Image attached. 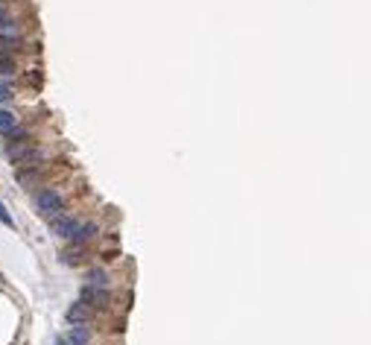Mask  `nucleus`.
Returning a JSON list of instances; mask_svg holds the SVG:
<instances>
[{"mask_svg":"<svg viewBox=\"0 0 371 345\" xmlns=\"http://www.w3.org/2000/svg\"><path fill=\"white\" fill-rule=\"evenodd\" d=\"M35 208H38L41 214L53 217V214H59V211H62V196H59L53 188L38 190V193H35Z\"/></svg>","mask_w":371,"mask_h":345,"instance_id":"obj_1","label":"nucleus"},{"mask_svg":"<svg viewBox=\"0 0 371 345\" xmlns=\"http://www.w3.org/2000/svg\"><path fill=\"white\" fill-rule=\"evenodd\" d=\"M93 234H96V222H79V225L73 228V234H70V240H73L76 246H82L85 240H91Z\"/></svg>","mask_w":371,"mask_h":345,"instance_id":"obj_2","label":"nucleus"},{"mask_svg":"<svg viewBox=\"0 0 371 345\" xmlns=\"http://www.w3.org/2000/svg\"><path fill=\"white\" fill-rule=\"evenodd\" d=\"M82 298H85V301H93L96 307H105V304H108V293H105V287H91V284H88V287L82 290Z\"/></svg>","mask_w":371,"mask_h":345,"instance_id":"obj_3","label":"nucleus"},{"mask_svg":"<svg viewBox=\"0 0 371 345\" xmlns=\"http://www.w3.org/2000/svg\"><path fill=\"white\" fill-rule=\"evenodd\" d=\"M88 340H91V331L85 328V322H82V325H73L70 334H67V343L70 345H88Z\"/></svg>","mask_w":371,"mask_h":345,"instance_id":"obj_4","label":"nucleus"},{"mask_svg":"<svg viewBox=\"0 0 371 345\" xmlns=\"http://www.w3.org/2000/svg\"><path fill=\"white\" fill-rule=\"evenodd\" d=\"M76 225H79V222L70 220V217H59V220H53V231H56L59 237H67V240H70V234H73Z\"/></svg>","mask_w":371,"mask_h":345,"instance_id":"obj_5","label":"nucleus"},{"mask_svg":"<svg viewBox=\"0 0 371 345\" xmlns=\"http://www.w3.org/2000/svg\"><path fill=\"white\" fill-rule=\"evenodd\" d=\"M18 129V117L12 114V111H6V108H0V132H6V135H12Z\"/></svg>","mask_w":371,"mask_h":345,"instance_id":"obj_6","label":"nucleus"},{"mask_svg":"<svg viewBox=\"0 0 371 345\" xmlns=\"http://www.w3.org/2000/svg\"><path fill=\"white\" fill-rule=\"evenodd\" d=\"M85 278H88L91 287H108V272H105V269H88Z\"/></svg>","mask_w":371,"mask_h":345,"instance_id":"obj_7","label":"nucleus"},{"mask_svg":"<svg viewBox=\"0 0 371 345\" xmlns=\"http://www.w3.org/2000/svg\"><path fill=\"white\" fill-rule=\"evenodd\" d=\"M67 319H70L73 325H82V322L88 319V307H85V304H73V307L67 310Z\"/></svg>","mask_w":371,"mask_h":345,"instance_id":"obj_8","label":"nucleus"},{"mask_svg":"<svg viewBox=\"0 0 371 345\" xmlns=\"http://www.w3.org/2000/svg\"><path fill=\"white\" fill-rule=\"evenodd\" d=\"M0 222H3V225H9V228L15 225V220L9 217V211H6V205H3V202H0Z\"/></svg>","mask_w":371,"mask_h":345,"instance_id":"obj_9","label":"nucleus"},{"mask_svg":"<svg viewBox=\"0 0 371 345\" xmlns=\"http://www.w3.org/2000/svg\"><path fill=\"white\" fill-rule=\"evenodd\" d=\"M9 99H12V91L6 85H0V102H9Z\"/></svg>","mask_w":371,"mask_h":345,"instance_id":"obj_10","label":"nucleus"}]
</instances>
